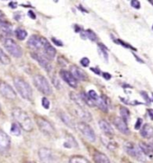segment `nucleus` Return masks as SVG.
Returning a JSON list of instances; mask_svg holds the SVG:
<instances>
[{"mask_svg": "<svg viewBox=\"0 0 153 163\" xmlns=\"http://www.w3.org/2000/svg\"><path fill=\"white\" fill-rule=\"evenodd\" d=\"M91 70L93 71V72H95L97 74H99V71L98 70V69H94V68H91Z\"/></svg>", "mask_w": 153, "mask_h": 163, "instance_id": "obj_41", "label": "nucleus"}, {"mask_svg": "<svg viewBox=\"0 0 153 163\" xmlns=\"http://www.w3.org/2000/svg\"><path fill=\"white\" fill-rule=\"evenodd\" d=\"M11 133L15 135V136H19L21 135V127L19 126L18 124L16 123H13L11 125V129H10Z\"/></svg>", "mask_w": 153, "mask_h": 163, "instance_id": "obj_29", "label": "nucleus"}, {"mask_svg": "<svg viewBox=\"0 0 153 163\" xmlns=\"http://www.w3.org/2000/svg\"><path fill=\"white\" fill-rule=\"evenodd\" d=\"M25 163H35V162H32V161H27V162Z\"/></svg>", "mask_w": 153, "mask_h": 163, "instance_id": "obj_44", "label": "nucleus"}, {"mask_svg": "<svg viewBox=\"0 0 153 163\" xmlns=\"http://www.w3.org/2000/svg\"><path fill=\"white\" fill-rule=\"evenodd\" d=\"M42 52L44 53V56L48 59H54L56 57L57 51L55 48L48 42L47 39H45L44 40V44H43V48H42Z\"/></svg>", "mask_w": 153, "mask_h": 163, "instance_id": "obj_12", "label": "nucleus"}, {"mask_svg": "<svg viewBox=\"0 0 153 163\" xmlns=\"http://www.w3.org/2000/svg\"><path fill=\"white\" fill-rule=\"evenodd\" d=\"M70 73L73 75V76L74 77L76 80H80V81H84L86 80V74L79 67L76 66H72L71 69H70Z\"/></svg>", "mask_w": 153, "mask_h": 163, "instance_id": "obj_16", "label": "nucleus"}, {"mask_svg": "<svg viewBox=\"0 0 153 163\" xmlns=\"http://www.w3.org/2000/svg\"><path fill=\"white\" fill-rule=\"evenodd\" d=\"M142 123H143V119L142 118H138L137 119V122H136V124H135V126H134V128L136 129V130H138L140 127H141V125H142Z\"/></svg>", "mask_w": 153, "mask_h": 163, "instance_id": "obj_36", "label": "nucleus"}, {"mask_svg": "<svg viewBox=\"0 0 153 163\" xmlns=\"http://www.w3.org/2000/svg\"><path fill=\"white\" fill-rule=\"evenodd\" d=\"M0 63L3 65H9L11 63V59L3 51L2 48H0Z\"/></svg>", "mask_w": 153, "mask_h": 163, "instance_id": "obj_25", "label": "nucleus"}, {"mask_svg": "<svg viewBox=\"0 0 153 163\" xmlns=\"http://www.w3.org/2000/svg\"><path fill=\"white\" fill-rule=\"evenodd\" d=\"M81 64H82V66L84 67H86L89 66V64H90V59L87 58H83L81 59Z\"/></svg>", "mask_w": 153, "mask_h": 163, "instance_id": "obj_35", "label": "nucleus"}, {"mask_svg": "<svg viewBox=\"0 0 153 163\" xmlns=\"http://www.w3.org/2000/svg\"><path fill=\"white\" fill-rule=\"evenodd\" d=\"M114 125L122 134H129L130 133V130L127 126V123L122 117H115V120H114Z\"/></svg>", "mask_w": 153, "mask_h": 163, "instance_id": "obj_15", "label": "nucleus"}, {"mask_svg": "<svg viewBox=\"0 0 153 163\" xmlns=\"http://www.w3.org/2000/svg\"><path fill=\"white\" fill-rule=\"evenodd\" d=\"M35 121H36V124H37V126L38 127V129L43 134L48 135V136H52V135L55 134L56 130H55L54 126L46 118L37 116L35 117Z\"/></svg>", "mask_w": 153, "mask_h": 163, "instance_id": "obj_5", "label": "nucleus"}, {"mask_svg": "<svg viewBox=\"0 0 153 163\" xmlns=\"http://www.w3.org/2000/svg\"><path fill=\"white\" fill-rule=\"evenodd\" d=\"M96 105L98 106L102 111L104 112H107V109H108V107L107 104L106 103V101L104 100L103 97H99V99L97 100V101H95Z\"/></svg>", "mask_w": 153, "mask_h": 163, "instance_id": "obj_24", "label": "nucleus"}, {"mask_svg": "<svg viewBox=\"0 0 153 163\" xmlns=\"http://www.w3.org/2000/svg\"><path fill=\"white\" fill-rule=\"evenodd\" d=\"M60 117H61V119H62V121L67 125L69 127H72V128H74V123H73V120L70 118V116L66 114V113H61L60 114Z\"/></svg>", "mask_w": 153, "mask_h": 163, "instance_id": "obj_26", "label": "nucleus"}, {"mask_svg": "<svg viewBox=\"0 0 153 163\" xmlns=\"http://www.w3.org/2000/svg\"><path fill=\"white\" fill-rule=\"evenodd\" d=\"M14 84L22 98L30 100L32 97V89L29 84L22 77H14Z\"/></svg>", "mask_w": 153, "mask_h": 163, "instance_id": "obj_2", "label": "nucleus"}, {"mask_svg": "<svg viewBox=\"0 0 153 163\" xmlns=\"http://www.w3.org/2000/svg\"><path fill=\"white\" fill-rule=\"evenodd\" d=\"M149 145H150V147H151V151L153 152V142H151V144H149Z\"/></svg>", "mask_w": 153, "mask_h": 163, "instance_id": "obj_42", "label": "nucleus"}, {"mask_svg": "<svg viewBox=\"0 0 153 163\" xmlns=\"http://www.w3.org/2000/svg\"><path fill=\"white\" fill-rule=\"evenodd\" d=\"M33 84L35 87L38 89L40 92L45 95H51L52 94V87L49 84L48 81L41 75H36L33 77Z\"/></svg>", "mask_w": 153, "mask_h": 163, "instance_id": "obj_3", "label": "nucleus"}, {"mask_svg": "<svg viewBox=\"0 0 153 163\" xmlns=\"http://www.w3.org/2000/svg\"><path fill=\"white\" fill-rule=\"evenodd\" d=\"M76 114L79 117H81L84 121H91V114L87 111L86 109H84L83 107H80L79 108H77Z\"/></svg>", "mask_w": 153, "mask_h": 163, "instance_id": "obj_19", "label": "nucleus"}, {"mask_svg": "<svg viewBox=\"0 0 153 163\" xmlns=\"http://www.w3.org/2000/svg\"><path fill=\"white\" fill-rule=\"evenodd\" d=\"M141 134L145 139L153 138V127L150 124H145L141 130Z\"/></svg>", "mask_w": 153, "mask_h": 163, "instance_id": "obj_18", "label": "nucleus"}, {"mask_svg": "<svg viewBox=\"0 0 153 163\" xmlns=\"http://www.w3.org/2000/svg\"><path fill=\"white\" fill-rule=\"evenodd\" d=\"M88 96L91 98V100H93V101H94V103H95V101H97V100L99 99L98 94L96 93V92L95 91H93V90H91V91L88 92Z\"/></svg>", "mask_w": 153, "mask_h": 163, "instance_id": "obj_32", "label": "nucleus"}, {"mask_svg": "<svg viewBox=\"0 0 153 163\" xmlns=\"http://www.w3.org/2000/svg\"><path fill=\"white\" fill-rule=\"evenodd\" d=\"M152 30H153V25H152Z\"/></svg>", "mask_w": 153, "mask_h": 163, "instance_id": "obj_46", "label": "nucleus"}, {"mask_svg": "<svg viewBox=\"0 0 153 163\" xmlns=\"http://www.w3.org/2000/svg\"><path fill=\"white\" fill-rule=\"evenodd\" d=\"M31 57L34 58L41 67H44L47 71L51 70V65H50L49 59L46 58L44 55H41L39 53H31Z\"/></svg>", "mask_w": 153, "mask_h": 163, "instance_id": "obj_13", "label": "nucleus"}, {"mask_svg": "<svg viewBox=\"0 0 153 163\" xmlns=\"http://www.w3.org/2000/svg\"><path fill=\"white\" fill-rule=\"evenodd\" d=\"M0 93L3 97L9 100H14L16 99V92L13 87L6 82H0Z\"/></svg>", "mask_w": 153, "mask_h": 163, "instance_id": "obj_8", "label": "nucleus"}, {"mask_svg": "<svg viewBox=\"0 0 153 163\" xmlns=\"http://www.w3.org/2000/svg\"><path fill=\"white\" fill-rule=\"evenodd\" d=\"M131 6H132L133 7H134L135 9H140V7H141L140 2H139V1H136V0L131 1Z\"/></svg>", "mask_w": 153, "mask_h": 163, "instance_id": "obj_34", "label": "nucleus"}, {"mask_svg": "<svg viewBox=\"0 0 153 163\" xmlns=\"http://www.w3.org/2000/svg\"><path fill=\"white\" fill-rule=\"evenodd\" d=\"M140 148L142 149L143 153H144V155L150 159H153V152L151 151V147L149 144H144V143H141L140 144Z\"/></svg>", "mask_w": 153, "mask_h": 163, "instance_id": "obj_21", "label": "nucleus"}, {"mask_svg": "<svg viewBox=\"0 0 153 163\" xmlns=\"http://www.w3.org/2000/svg\"><path fill=\"white\" fill-rule=\"evenodd\" d=\"M149 115L151 116V118L153 120V109H150L149 110Z\"/></svg>", "mask_w": 153, "mask_h": 163, "instance_id": "obj_40", "label": "nucleus"}, {"mask_svg": "<svg viewBox=\"0 0 153 163\" xmlns=\"http://www.w3.org/2000/svg\"><path fill=\"white\" fill-rule=\"evenodd\" d=\"M152 97H153V93H152Z\"/></svg>", "mask_w": 153, "mask_h": 163, "instance_id": "obj_47", "label": "nucleus"}, {"mask_svg": "<svg viewBox=\"0 0 153 163\" xmlns=\"http://www.w3.org/2000/svg\"><path fill=\"white\" fill-rule=\"evenodd\" d=\"M53 41H54L57 45H59V46H62V45H63L61 41H58V40H56V39H53Z\"/></svg>", "mask_w": 153, "mask_h": 163, "instance_id": "obj_39", "label": "nucleus"}, {"mask_svg": "<svg viewBox=\"0 0 153 163\" xmlns=\"http://www.w3.org/2000/svg\"><path fill=\"white\" fill-rule=\"evenodd\" d=\"M69 163H91L85 157L80 156V155H75L70 158Z\"/></svg>", "mask_w": 153, "mask_h": 163, "instance_id": "obj_22", "label": "nucleus"}, {"mask_svg": "<svg viewBox=\"0 0 153 163\" xmlns=\"http://www.w3.org/2000/svg\"><path fill=\"white\" fill-rule=\"evenodd\" d=\"M14 33H15L16 38L18 39L19 40H23L27 37V31L24 29H22V28H18V29L15 30Z\"/></svg>", "mask_w": 153, "mask_h": 163, "instance_id": "obj_27", "label": "nucleus"}, {"mask_svg": "<svg viewBox=\"0 0 153 163\" xmlns=\"http://www.w3.org/2000/svg\"><path fill=\"white\" fill-rule=\"evenodd\" d=\"M102 142L105 144L106 146L107 147V149H109V150H112V151H113V150L116 149V147H117V144H115L113 140H111V138H110L109 136H107V141L102 139Z\"/></svg>", "mask_w": 153, "mask_h": 163, "instance_id": "obj_28", "label": "nucleus"}, {"mask_svg": "<svg viewBox=\"0 0 153 163\" xmlns=\"http://www.w3.org/2000/svg\"><path fill=\"white\" fill-rule=\"evenodd\" d=\"M83 33H84V35L83 36V38H88L91 40H96V39H97L95 33L92 31H91V30H87L86 31H84Z\"/></svg>", "mask_w": 153, "mask_h": 163, "instance_id": "obj_31", "label": "nucleus"}, {"mask_svg": "<svg viewBox=\"0 0 153 163\" xmlns=\"http://www.w3.org/2000/svg\"><path fill=\"white\" fill-rule=\"evenodd\" d=\"M41 102H42V106H43L46 109L49 108V107H50V102H49V100H48L46 97H44V98L42 99Z\"/></svg>", "mask_w": 153, "mask_h": 163, "instance_id": "obj_33", "label": "nucleus"}, {"mask_svg": "<svg viewBox=\"0 0 153 163\" xmlns=\"http://www.w3.org/2000/svg\"><path fill=\"white\" fill-rule=\"evenodd\" d=\"M124 149H125V152L134 159H136L142 162H144L146 161V156L144 155L142 149L140 148V146H138L137 144L128 142L124 145Z\"/></svg>", "mask_w": 153, "mask_h": 163, "instance_id": "obj_4", "label": "nucleus"}, {"mask_svg": "<svg viewBox=\"0 0 153 163\" xmlns=\"http://www.w3.org/2000/svg\"><path fill=\"white\" fill-rule=\"evenodd\" d=\"M93 160L95 163H110L109 159L104 153L97 152L93 155Z\"/></svg>", "mask_w": 153, "mask_h": 163, "instance_id": "obj_20", "label": "nucleus"}, {"mask_svg": "<svg viewBox=\"0 0 153 163\" xmlns=\"http://www.w3.org/2000/svg\"><path fill=\"white\" fill-rule=\"evenodd\" d=\"M120 113H121V116H122V118L127 123V122H128V119H129V117H130V111H129L126 108L122 107V108H120Z\"/></svg>", "mask_w": 153, "mask_h": 163, "instance_id": "obj_30", "label": "nucleus"}, {"mask_svg": "<svg viewBox=\"0 0 153 163\" xmlns=\"http://www.w3.org/2000/svg\"><path fill=\"white\" fill-rule=\"evenodd\" d=\"M99 125L100 129L105 133L107 136L110 137V136L114 135V130H113L112 126L109 125V123H107L106 120H100L99 122Z\"/></svg>", "mask_w": 153, "mask_h": 163, "instance_id": "obj_17", "label": "nucleus"}, {"mask_svg": "<svg viewBox=\"0 0 153 163\" xmlns=\"http://www.w3.org/2000/svg\"><path fill=\"white\" fill-rule=\"evenodd\" d=\"M78 129L80 130V132L82 133V134L86 138L88 141L90 142H94L96 140L95 134L93 129L89 125H87L86 123L84 122H81L77 125Z\"/></svg>", "mask_w": 153, "mask_h": 163, "instance_id": "obj_9", "label": "nucleus"}, {"mask_svg": "<svg viewBox=\"0 0 153 163\" xmlns=\"http://www.w3.org/2000/svg\"><path fill=\"white\" fill-rule=\"evenodd\" d=\"M60 76L69 86H71L72 88H76L77 87V80L73 76V75L70 72H68L66 70H61Z\"/></svg>", "mask_w": 153, "mask_h": 163, "instance_id": "obj_14", "label": "nucleus"}, {"mask_svg": "<svg viewBox=\"0 0 153 163\" xmlns=\"http://www.w3.org/2000/svg\"><path fill=\"white\" fill-rule=\"evenodd\" d=\"M5 48H6L7 52L11 54L13 57L16 58H21L22 56V49L18 45L16 41L12 39H6L4 41Z\"/></svg>", "mask_w": 153, "mask_h": 163, "instance_id": "obj_6", "label": "nucleus"}, {"mask_svg": "<svg viewBox=\"0 0 153 163\" xmlns=\"http://www.w3.org/2000/svg\"><path fill=\"white\" fill-rule=\"evenodd\" d=\"M102 76L104 77L105 79H107V80H109V79L111 78V75H110L109 74H107V73H103Z\"/></svg>", "mask_w": 153, "mask_h": 163, "instance_id": "obj_38", "label": "nucleus"}, {"mask_svg": "<svg viewBox=\"0 0 153 163\" xmlns=\"http://www.w3.org/2000/svg\"><path fill=\"white\" fill-rule=\"evenodd\" d=\"M0 111H1V105H0Z\"/></svg>", "mask_w": 153, "mask_h": 163, "instance_id": "obj_45", "label": "nucleus"}, {"mask_svg": "<svg viewBox=\"0 0 153 163\" xmlns=\"http://www.w3.org/2000/svg\"><path fill=\"white\" fill-rule=\"evenodd\" d=\"M1 16H4V14L0 11V17H1Z\"/></svg>", "mask_w": 153, "mask_h": 163, "instance_id": "obj_43", "label": "nucleus"}, {"mask_svg": "<svg viewBox=\"0 0 153 163\" xmlns=\"http://www.w3.org/2000/svg\"><path fill=\"white\" fill-rule=\"evenodd\" d=\"M141 94L143 96V99L146 100V101H147V104L149 105V104L151 103V100H150V98L148 97V94H147V93H145L144 92H141Z\"/></svg>", "mask_w": 153, "mask_h": 163, "instance_id": "obj_37", "label": "nucleus"}, {"mask_svg": "<svg viewBox=\"0 0 153 163\" xmlns=\"http://www.w3.org/2000/svg\"><path fill=\"white\" fill-rule=\"evenodd\" d=\"M12 115L15 120V123L18 124L22 130L25 132H31L33 130L34 125L32 120L24 110L20 108H14L12 111Z\"/></svg>", "mask_w": 153, "mask_h": 163, "instance_id": "obj_1", "label": "nucleus"}, {"mask_svg": "<svg viewBox=\"0 0 153 163\" xmlns=\"http://www.w3.org/2000/svg\"><path fill=\"white\" fill-rule=\"evenodd\" d=\"M0 31H2L3 33H6V34L10 33L12 31L11 24L5 21L0 20Z\"/></svg>", "mask_w": 153, "mask_h": 163, "instance_id": "obj_23", "label": "nucleus"}, {"mask_svg": "<svg viewBox=\"0 0 153 163\" xmlns=\"http://www.w3.org/2000/svg\"><path fill=\"white\" fill-rule=\"evenodd\" d=\"M38 158L42 163H58L57 155L48 148L43 147L38 150Z\"/></svg>", "mask_w": 153, "mask_h": 163, "instance_id": "obj_7", "label": "nucleus"}, {"mask_svg": "<svg viewBox=\"0 0 153 163\" xmlns=\"http://www.w3.org/2000/svg\"><path fill=\"white\" fill-rule=\"evenodd\" d=\"M44 40H45L44 37H41V36H38V35H32L28 39L27 45L30 48H31L33 50H36V51L41 50L42 51Z\"/></svg>", "mask_w": 153, "mask_h": 163, "instance_id": "obj_10", "label": "nucleus"}, {"mask_svg": "<svg viewBox=\"0 0 153 163\" xmlns=\"http://www.w3.org/2000/svg\"><path fill=\"white\" fill-rule=\"evenodd\" d=\"M11 147V138L9 135L0 130V154H6L8 153Z\"/></svg>", "mask_w": 153, "mask_h": 163, "instance_id": "obj_11", "label": "nucleus"}]
</instances>
